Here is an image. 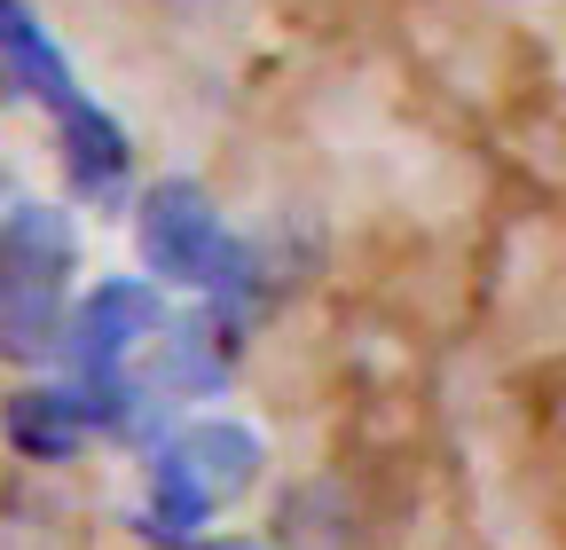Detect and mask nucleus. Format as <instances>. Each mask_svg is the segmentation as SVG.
Masks as SVG:
<instances>
[{"mask_svg":"<svg viewBox=\"0 0 566 550\" xmlns=\"http://www.w3.org/2000/svg\"><path fill=\"white\" fill-rule=\"evenodd\" d=\"M71 260H80V236H71V221L55 204H17L0 221V355L9 362H55L63 355Z\"/></svg>","mask_w":566,"mask_h":550,"instance_id":"obj_1","label":"nucleus"},{"mask_svg":"<svg viewBox=\"0 0 566 550\" xmlns=\"http://www.w3.org/2000/svg\"><path fill=\"white\" fill-rule=\"evenodd\" d=\"M134 229H142L150 275H166V284L212 292V299L244 292V244L229 236V221L212 213V197L197 181H150L134 204Z\"/></svg>","mask_w":566,"mask_h":550,"instance_id":"obj_2","label":"nucleus"},{"mask_svg":"<svg viewBox=\"0 0 566 550\" xmlns=\"http://www.w3.org/2000/svg\"><path fill=\"white\" fill-rule=\"evenodd\" d=\"M150 479H158V527H197L260 479V441L229 417H197L158 448Z\"/></svg>","mask_w":566,"mask_h":550,"instance_id":"obj_3","label":"nucleus"},{"mask_svg":"<svg viewBox=\"0 0 566 550\" xmlns=\"http://www.w3.org/2000/svg\"><path fill=\"white\" fill-rule=\"evenodd\" d=\"M166 338V299L150 292V284H95L80 307H71V322H63V362H71V385L80 393H111V385H126V370H134V355L142 347H158Z\"/></svg>","mask_w":566,"mask_h":550,"instance_id":"obj_4","label":"nucleus"},{"mask_svg":"<svg viewBox=\"0 0 566 550\" xmlns=\"http://www.w3.org/2000/svg\"><path fill=\"white\" fill-rule=\"evenodd\" d=\"M87 425L95 417H87L80 385H24V393L0 401V433H9V448L32 456V464H63L87 441Z\"/></svg>","mask_w":566,"mask_h":550,"instance_id":"obj_5","label":"nucleus"},{"mask_svg":"<svg viewBox=\"0 0 566 550\" xmlns=\"http://www.w3.org/2000/svg\"><path fill=\"white\" fill-rule=\"evenodd\" d=\"M55 126H63V166H71V181L80 189H111L118 173H126V134L80 95L71 110H55Z\"/></svg>","mask_w":566,"mask_h":550,"instance_id":"obj_6","label":"nucleus"},{"mask_svg":"<svg viewBox=\"0 0 566 550\" xmlns=\"http://www.w3.org/2000/svg\"><path fill=\"white\" fill-rule=\"evenodd\" d=\"M24 32H40V24H32V9H24V0H0V47L24 40Z\"/></svg>","mask_w":566,"mask_h":550,"instance_id":"obj_7","label":"nucleus"},{"mask_svg":"<svg viewBox=\"0 0 566 550\" xmlns=\"http://www.w3.org/2000/svg\"><path fill=\"white\" fill-rule=\"evenodd\" d=\"M9 213H17V189H9V181H0V221H9Z\"/></svg>","mask_w":566,"mask_h":550,"instance_id":"obj_8","label":"nucleus"}]
</instances>
